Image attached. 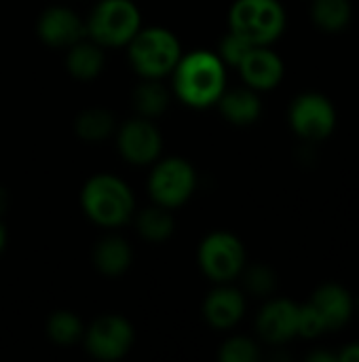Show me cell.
Returning <instances> with one entry per match:
<instances>
[{"label": "cell", "mask_w": 359, "mask_h": 362, "mask_svg": "<svg viewBox=\"0 0 359 362\" xmlns=\"http://www.w3.org/2000/svg\"><path fill=\"white\" fill-rule=\"evenodd\" d=\"M169 76L174 95L195 110L216 106L226 89V64L216 51L195 49L182 53Z\"/></svg>", "instance_id": "1"}, {"label": "cell", "mask_w": 359, "mask_h": 362, "mask_svg": "<svg viewBox=\"0 0 359 362\" xmlns=\"http://www.w3.org/2000/svg\"><path fill=\"white\" fill-rule=\"evenodd\" d=\"M80 208L85 216L104 229H118L131 223L135 214V195L116 174H93L80 189Z\"/></svg>", "instance_id": "2"}, {"label": "cell", "mask_w": 359, "mask_h": 362, "mask_svg": "<svg viewBox=\"0 0 359 362\" xmlns=\"http://www.w3.org/2000/svg\"><path fill=\"white\" fill-rule=\"evenodd\" d=\"M125 49L129 66L140 78H167L184 53L180 38L163 25H142Z\"/></svg>", "instance_id": "3"}, {"label": "cell", "mask_w": 359, "mask_h": 362, "mask_svg": "<svg viewBox=\"0 0 359 362\" xmlns=\"http://www.w3.org/2000/svg\"><path fill=\"white\" fill-rule=\"evenodd\" d=\"M286 21L279 0H235L229 11V30L252 47L273 45L284 34Z\"/></svg>", "instance_id": "4"}, {"label": "cell", "mask_w": 359, "mask_h": 362, "mask_svg": "<svg viewBox=\"0 0 359 362\" xmlns=\"http://www.w3.org/2000/svg\"><path fill=\"white\" fill-rule=\"evenodd\" d=\"M87 36L104 49L127 47L142 28V13L133 0H99L85 19Z\"/></svg>", "instance_id": "5"}, {"label": "cell", "mask_w": 359, "mask_h": 362, "mask_svg": "<svg viewBox=\"0 0 359 362\" xmlns=\"http://www.w3.org/2000/svg\"><path fill=\"white\" fill-rule=\"evenodd\" d=\"M146 187L154 204L176 210L184 206L197 189L195 165L188 159L178 157V155H171V157L161 155L150 165Z\"/></svg>", "instance_id": "6"}, {"label": "cell", "mask_w": 359, "mask_h": 362, "mask_svg": "<svg viewBox=\"0 0 359 362\" xmlns=\"http://www.w3.org/2000/svg\"><path fill=\"white\" fill-rule=\"evenodd\" d=\"M245 246L231 231H212L197 248V263L205 278L216 284H229L245 269Z\"/></svg>", "instance_id": "7"}, {"label": "cell", "mask_w": 359, "mask_h": 362, "mask_svg": "<svg viewBox=\"0 0 359 362\" xmlns=\"http://www.w3.org/2000/svg\"><path fill=\"white\" fill-rule=\"evenodd\" d=\"M135 331L133 325L118 314H104L85 327L83 344L85 350L102 362H114L125 358L133 348Z\"/></svg>", "instance_id": "8"}, {"label": "cell", "mask_w": 359, "mask_h": 362, "mask_svg": "<svg viewBox=\"0 0 359 362\" xmlns=\"http://www.w3.org/2000/svg\"><path fill=\"white\" fill-rule=\"evenodd\" d=\"M290 127L303 140L320 142L336 127V108L320 91H305L290 104Z\"/></svg>", "instance_id": "9"}, {"label": "cell", "mask_w": 359, "mask_h": 362, "mask_svg": "<svg viewBox=\"0 0 359 362\" xmlns=\"http://www.w3.org/2000/svg\"><path fill=\"white\" fill-rule=\"evenodd\" d=\"M116 151L131 165H152L163 155V134L152 119L131 117L114 132Z\"/></svg>", "instance_id": "10"}, {"label": "cell", "mask_w": 359, "mask_h": 362, "mask_svg": "<svg viewBox=\"0 0 359 362\" xmlns=\"http://www.w3.org/2000/svg\"><path fill=\"white\" fill-rule=\"evenodd\" d=\"M36 34L47 47L68 49L87 36V25L85 19L74 8L63 4H53L44 8L36 19Z\"/></svg>", "instance_id": "11"}, {"label": "cell", "mask_w": 359, "mask_h": 362, "mask_svg": "<svg viewBox=\"0 0 359 362\" xmlns=\"http://www.w3.org/2000/svg\"><path fill=\"white\" fill-rule=\"evenodd\" d=\"M256 331L271 346L288 344L298 335V305L290 299H269L258 312Z\"/></svg>", "instance_id": "12"}, {"label": "cell", "mask_w": 359, "mask_h": 362, "mask_svg": "<svg viewBox=\"0 0 359 362\" xmlns=\"http://www.w3.org/2000/svg\"><path fill=\"white\" fill-rule=\"evenodd\" d=\"M237 70L248 87L256 91H269L281 83L286 66L284 59L271 49V45H267V47H252L241 59V64L237 66Z\"/></svg>", "instance_id": "13"}, {"label": "cell", "mask_w": 359, "mask_h": 362, "mask_svg": "<svg viewBox=\"0 0 359 362\" xmlns=\"http://www.w3.org/2000/svg\"><path fill=\"white\" fill-rule=\"evenodd\" d=\"M245 314V295L229 284H216L203 301V318L216 331H231Z\"/></svg>", "instance_id": "14"}, {"label": "cell", "mask_w": 359, "mask_h": 362, "mask_svg": "<svg viewBox=\"0 0 359 362\" xmlns=\"http://www.w3.org/2000/svg\"><path fill=\"white\" fill-rule=\"evenodd\" d=\"M324 318L328 331L343 329L353 316V297L341 284H324L320 286L309 301Z\"/></svg>", "instance_id": "15"}, {"label": "cell", "mask_w": 359, "mask_h": 362, "mask_svg": "<svg viewBox=\"0 0 359 362\" xmlns=\"http://www.w3.org/2000/svg\"><path fill=\"white\" fill-rule=\"evenodd\" d=\"M216 106L229 123L239 125V127L252 125L254 121H258L262 112V102H260L258 91L248 85L233 87V89L226 87Z\"/></svg>", "instance_id": "16"}, {"label": "cell", "mask_w": 359, "mask_h": 362, "mask_svg": "<svg viewBox=\"0 0 359 362\" xmlns=\"http://www.w3.org/2000/svg\"><path fill=\"white\" fill-rule=\"evenodd\" d=\"M91 259L102 276L121 278L123 274H127V269L133 263V248L125 238L116 233H108L102 240H97Z\"/></svg>", "instance_id": "17"}, {"label": "cell", "mask_w": 359, "mask_h": 362, "mask_svg": "<svg viewBox=\"0 0 359 362\" xmlns=\"http://www.w3.org/2000/svg\"><path fill=\"white\" fill-rule=\"evenodd\" d=\"M106 49L91 40L89 36L80 38L66 49V70L76 81H95L106 66Z\"/></svg>", "instance_id": "18"}, {"label": "cell", "mask_w": 359, "mask_h": 362, "mask_svg": "<svg viewBox=\"0 0 359 362\" xmlns=\"http://www.w3.org/2000/svg\"><path fill=\"white\" fill-rule=\"evenodd\" d=\"M171 102V89L165 85V78H140L131 93V106L138 117L159 119L167 112Z\"/></svg>", "instance_id": "19"}, {"label": "cell", "mask_w": 359, "mask_h": 362, "mask_svg": "<svg viewBox=\"0 0 359 362\" xmlns=\"http://www.w3.org/2000/svg\"><path fill=\"white\" fill-rule=\"evenodd\" d=\"M133 225L135 231L140 233V238L148 244H163L167 242L174 231H176V218L174 212L165 206L159 204H150L142 210H135L133 214Z\"/></svg>", "instance_id": "20"}, {"label": "cell", "mask_w": 359, "mask_h": 362, "mask_svg": "<svg viewBox=\"0 0 359 362\" xmlns=\"http://www.w3.org/2000/svg\"><path fill=\"white\" fill-rule=\"evenodd\" d=\"M74 132L83 142L97 144L114 136L116 132V119L114 115L104 106H91L78 112L74 119Z\"/></svg>", "instance_id": "21"}, {"label": "cell", "mask_w": 359, "mask_h": 362, "mask_svg": "<svg viewBox=\"0 0 359 362\" xmlns=\"http://www.w3.org/2000/svg\"><path fill=\"white\" fill-rule=\"evenodd\" d=\"M44 333L51 344H55L59 348H70V346H76L78 341H83L85 325L74 312L57 310L47 318Z\"/></svg>", "instance_id": "22"}, {"label": "cell", "mask_w": 359, "mask_h": 362, "mask_svg": "<svg viewBox=\"0 0 359 362\" xmlns=\"http://www.w3.org/2000/svg\"><path fill=\"white\" fill-rule=\"evenodd\" d=\"M351 0H313L311 17L326 32H341L351 21Z\"/></svg>", "instance_id": "23"}, {"label": "cell", "mask_w": 359, "mask_h": 362, "mask_svg": "<svg viewBox=\"0 0 359 362\" xmlns=\"http://www.w3.org/2000/svg\"><path fill=\"white\" fill-rule=\"evenodd\" d=\"M245 288L254 297H271L277 288V276L267 265H252L241 272Z\"/></svg>", "instance_id": "24"}, {"label": "cell", "mask_w": 359, "mask_h": 362, "mask_svg": "<svg viewBox=\"0 0 359 362\" xmlns=\"http://www.w3.org/2000/svg\"><path fill=\"white\" fill-rule=\"evenodd\" d=\"M218 358L222 362H256L260 358V350L254 339L235 335L222 344Z\"/></svg>", "instance_id": "25"}, {"label": "cell", "mask_w": 359, "mask_h": 362, "mask_svg": "<svg viewBox=\"0 0 359 362\" xmlns=\"http://www.w3.org/2000/svg\"><path fill=\"white\" fill-rule=\"evenodd\" d=\"M252 49V45L248 40H243L239 34L235 32H226L222 38H220V45H218V57L226 64V68H237L241 64V59L245 57V53Z\"/></svg>", "instance_id": "26"}, {"label": "cell", "mask_w": 359, "mask_h": 362, "mask_svg": "<svg viewBox=\"0 0 359 362\" xmlns=\"http://www.w3.org/2000/svg\"><path fill=\"white\" fill-rule=\"evenodd\" d=\"M326 322L322 318V314L311 305H300L298 308V335L305 337V339H315V337H322L326 333Z\"/></svg>", "instance_id": "27"}, {"label": "cell", "mask_w": 359, "mask_h": 362, "mask_svg": "<svg viewBox=\"0 0 359 362\" xmlns=\"http://www.w3.org/2000/svg\"><path fill=\"white\" fill-rule=\"evenodd\" d=\"M339 362H359V344H349L345 346L339 354H336Z\"/></svg>", "instance_id": "28"}, {"label": "cell", "mask_w": 359, "mask_h": 362, "mask_svg": "<svg viewBox=\"0 0 359 362\" xmlns=\"http://www.w3.org/2000/svg\"><path fill=\"white\" fill-rule=\"evenodd\" d=\"M309 361L332 362V361H336V356H334V354H324V352H315V354H311V356H309Z\"/></svg>", "instance_id": "29"}, {"label": "cell", "mask_w": 359, "mask_h": 362, "mask_svg": "<svg viewBox=\"0 0 359 362\" xmlns=\"http://www.w3.org/2000/svg\"><path fill=\"white\" fill-rule=\"evenodd\" d=\"M6 240H8V235H6V227H4V223L0 221V255H2V250L6 248Z\"/></svg>", "instance_id": "30"}, {"label": "cell", "mask_w": 359, "mask_h": 362, "mask_svg": "<svg viewBox=\"0 0 359 362\" xmlns=\"http://www.w3.org/2000/svg\"><path fill=\"white\" fill-rule=\"evenodd\" d=\"M4 208H6V191L0 189V212H4Z\"/></svg>", "instance_id": "31"}]
</instances>
